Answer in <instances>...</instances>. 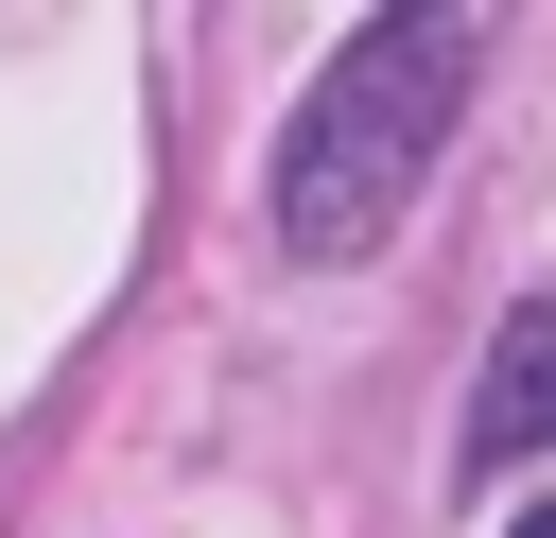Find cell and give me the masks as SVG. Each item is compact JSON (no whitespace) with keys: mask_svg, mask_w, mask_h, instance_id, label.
Here are the masks:
<instances>
[{"mask_svg":"<svg viewBox=\"0 0 556 538\" xmlns=\"http://www.w3.org/2000/svg\"><path fill=\"white\" fill-rule=\"evenodd\" d=\"M469 69H486V17H452V0H382V17H348V52L295 87L278 174H261L278 260H313V278H330V260H365V243L417 208V174H434V139H452Z\"/></svg>","mask_w":556,"mask_h":538,"instance_id":"6da1fadb","label":"cell"},{"mask_svg":"<svg viewBox=\"0 0 556 538\" xmlns=\"http://www.w3.org/2000/svg\"><path fill=\"white\" fill-rule=\"evenodd\" d=\"M539 451H556V295H521V312L486 330V382H469L452 469H539Z\"/></svg>","mask_w":556,"mask_h":538,"instance_id":"7a4b0ae2","label":"cell"},{"mask_svg":"<svg viewBox=\"0 0 556 538\" xmlns=\"http://www.w3.org/2000/svg\"><path fill=\"white\" fill-rule=\"evenodd\" d=\"M504 538H556V503H539V521H504Z\"/></svg>","mask_w":556,"mask_h":538,"instance_id":"3957f363","label":"cell"}]
</instances>
